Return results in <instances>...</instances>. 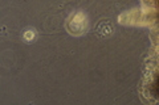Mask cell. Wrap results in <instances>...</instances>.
Here are the masks:
<instances>
[{"label":"cell","mask_w":159,"mask_h":105,"mask_svg":"<svg viewBox=\"0 0 159 105\" xmlns=\"http://www.w3.org/2000/svg\"><path fill=\"white\" fill-rule=\"evenodd\" d=\"M69 24H76V26L73 29H70V33L72 34H80V33H82L84 28H86V17L84 16V13L80 12L77 14H74L72 17V20L69 21Z\"/></svg>","instance_id":"cell-1"},{"label":"cell","mask_w":159,"mask_h":105,"mask_svg":"<svg viewBox=\"0 0 159 105\" xmlns=\"http://www.w3.org/2000/svg\"><path fill=\"white\" fill-rule=\"evenodd\" d=\"M113 32H114L113 25L110 24V21H107V20H102L96 29V33L99 37H110Z\"/></svg>","instance_id":"cell-2"},{"label":"cell","mask_w":159,"mask_h":105,"mask_svg":"<svg viewBox=\"0 0 159 105\" xmlns=\"http://www.w3.org/2000/svg\"><path fill=\"white\" fill-rule=\"evenodd\" d=\"M34 38H36V30L34 29H28V30H25V33H24V39L28 42H32L34 41Z\"/></svg>","instance_id":"cell-3"}]
</instances>
